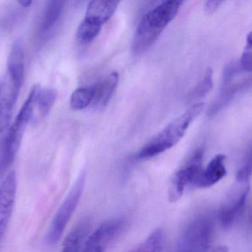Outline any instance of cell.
<instances>
[{
    "label": "cell",
    "mask_w": 252,
    "mask_h": 252,
    "mask_svg": "<svg viewBox=\"0 0 252 252\" xmlns=\"http://www.w3.org/2000/svg\"><path fill=\"white\" fill-rule=\"evenodd\" d=\"M119 81V73L113 72L94 85V105L97 107H105L111 99Z\"/></svg>",
    "instance_id": "obj_13"
},
{
    "label": "cell",
    "mask_w": 252,
    "mask_h": 252,
    "mask_svg": "<svg viewBox=\"0 0 252 252\" xmlns=\"http://www.w3.org/2000/svg\"><path fill=\"white\" fill-rule=\"evenodd\" d=\"M123 227V221H109L101 224L87 240L81 252H105Z\"/></svg>",
    "instance_id": "obj_9"
},
{
    "label": "cell",
    "mask_w": 252,
    "mask_h": 252,
    "mask_svg": "<svg viewBox=\"0 0 252 252\" xmlns=\"http://www.w3.org/2000/svg\"><path fill=\"white\" fill-rule=\"evenodd\" d=\"M225 156L218 154L213 158L206 166L204 171L202 170L194 185L199 188H208L219 182L226 175L225 166Z\"/></svg>",
    "instance_id": "obj_12"
},
{
    "label": "cell",
    "mask_w": 252,
    "mask_h": 252,
    "mask_svg": "<svg viewBox=\"0 0 252 252\" xmlns=\"http://www.w3.org/2000/svg\"><path fill=\"white\" fill-rule=\"evenodd\" d=\"M214 223L209 215H200L183 233L175 252H206L213 236Z\"/></svg>",
    "instance_id": "obj_4"
},
{
    "label": "cell",
    "mask_w": 252,
    "mask_h": 252,
    "mask_svg": "<svg viewBox=\"0 0 252 252\" xmlns=\"http://www.w3.org/2000/svg\"><path fill=\"white\" fill-rule=\"evenodd\" d=\"M57 96L58 93L54 88H45L43 90L39 88L35 105H37L38 110L42 117L48 116L57 101Z\"/></svg>",
    "instance_id": "obj_18"
},
{
    "label": "cell",
    "mask_w": 252,
    "mask_h": 252,
    "mask_svg": "<svg viewBox=\"0 0 252 252\" xmlns=\"http://www.w3.org/2000/svg\"><path fill=\"white\" fill-rule=\"evenodd\" d=\"M181 5L180 1L167 0L144 14L134 35L132 52L142 54L149 49L176 17Z\"/></svg>",
    "instance_id": "obj_1"
},
{
    "label": "cell",
    "mask_w": 252,
    "mask_h": 252,
    "mask_svg": "<svg viewBox=\"0 0 252 252\" xmlns=\"http://www.w3.org/2000/svg\"><path fill=\"white\" fill-rule=\"evenodd\" d=\"M94 87H82L78 88L70 96V105L73 110H82L93 102Z\"/></svg>",
    "instance_id": "obj_19"
},
{
    "label": "cell",
    "mask_w": 252,
    "mask_h": 252,
    "mask_svg": "<svg viewBox=\"0 0 252 252\" xmlns=\"http://www.w3.org/2000/svg\"><path fill=\"white\" fill-rule=\"evenodd\" d=\"M101 27L102 26L99 23L85 17L78 28L76 33L77 40L84 45L91 43L99 34Z\"/></svg>",
    "instance_id": "obj_17"
},
{
    "label": "cell",
    "mask_w": 252,
    "mask_h": 252,
    "mask_svg": "<svg viewBox=\"0 0 252 252\" xmlns=\"http://www.w3.org/2000/svg\"><path fill=\"white\" fill-rule=\"evenodd\" d=\"M20 92L8 75L0 80V135L6 130L11 123L13 110Z\"/></svg>",
    "instance_id": "obj_10"
},
{
    "label": "cell",
    "mask_w": 252,
    "mask_h": 252,
    "mask_svg": "<svg viewBox=\"0 0 252 252\" xmlns=\"http://www.w3.org/2000/svg\"><path fill=\"white\" fill-rule=\"evenodd\" d=\"M91 228L89 220L80 221L69 233L63 243L62 252H81L82 243Z\"/></svg>",
    "instance_id": "obj_15"
},
{
    "label": "cell",
    "mask_w": 252,
    "mask_h": 252,
    "mask_svg": "<svg viewBox=\"0 0 252 252\" xmlns=\"http://www.w3.org/2000/svg\"><path fill=\"white\" fill-rule=\"evenodd\" d=\"M212 86H213V70L212 68H209L206 70L203 80L193 91L192 96L197 98L205 96L212 90Z\"/></svg>",
    "instance_id": "obj_21"
},
{
    "label": "cell",
    "mask_w": 252,
    "mask_h": 252,
    "mask_svg": "<svg viewBox=\"0 0 252 252\" xmlns=\"http://www.w3.org/2000/svg\"><path fill=\"white\" fill-rule=\"evenodd\" d=\"M204 107L203 103H197L185 113L172 121L164 129L155 135L138 153V159H149L164 153L176 145L185 135L190 124L200 114Z\"/></svg>",
    "instance_id": "obj_2"
},
{
    "label": "cell",
    "mask_w": 252,
    "mask_h": 252,
    "mask_svg": "<svg viewBox=\"0 0 252 252\" xmlns=\"http://www.w3.org/2000/svg\"><path fill=\"white\" fill-rule=\"evenodd\" d=\"M203 157V150H197L187 163L175 172L168 190V197L171 203H175L180 200L187 186L194 184L202 172Z\"/></svg>",
    "instance_id": "obj_6"
},
{
    "label": "cell",
    "mask_w": 252,
    "mask_h": 252,
    "mask_svg": "<svg viewBox=\"0 0 252 252\" xmlns=\"http://www.w3.org/2000/svg\"><path fill=\"white\" fill-rule=\"evenodd\" d=\"M18 3L23 8H29L33 2L32 0H23V1H19Z\"/></svg>",
    "instance_id": "obj_25"
},
{
    "label": "cell",
    "mask_w": 252,
    "mask_h": 252,
    "mask_svg": "<svg viewBox=\"0 0 252 252\" xmlns=\"http://www.w3.org/2000/svg\"><path fill=\"white\" fill-rule=\"evenodd\" d=\"M163 244V230L158 228L153 231L147 240L129 252H161Z\"/></svg>",
    "instance_id": "obj_20"
},
{
    "label": "cell",
    "mask_w": 252,
    "mask_h": 252,
    "mask_svg": "<svg viewBox=\"0 0 252 252\" xmlns=\"http://www.w3.org/2000/svg\"><path fill=\"white\" fill-rule=\"evenodd\" d=\"M17 190V174L11 171L0 186V241L6 232L14 211Z\"/></svg>",
    "instance_id": "obj_8"
},
{
    "label": "cell",
    "mask_w": 252,
    "mask_h": 252,
    "mask_svg": "<svg viewBox=\"0 0 252 252\" xmlns=\"http://www.w3.org/2000/svg\"><path fill=\"white\" fill-rule=\"evenodd\" d=\"M85 183V173L83 172L75 183L53 219L47 234V241L49 244H56L63 237L64 229L80 201Z\"/></svg>",
    "instance_id": "obj_5"
},
{
    "label": "cell",
    "mask_w": 252,
    "mask_h": 252,
    "mask_svg": "<svg viewBox=\"0 0 252 252\" xmlns=\"http://www.w3.org/2000/svg\"><path fill=\"white\" fill-rule=\"evenodd\" d=\"M240 68L244 71H252V43H247L240 59Z\"/></svg>",
    "instance_id": "obj_23"
},
{
    "label": "cell",
    "mask_w": 252,
    "mask_h": 252,
    "mask_svg": "<svg viewBox=\"0 0 252 252\" xmlns=\"http://www.w3.org/2000/svg\"><path fill=\"white\" fill-rule=\"evenodd\" d=\"M64 2L50 1L47 4L40 24V32L43 34L51 32L61 17Z\"/></svg>",
    "instance_id": "obj_16"
},
{
    "label": "cell",
    "mask_w": 252,
    "mask_h": 252,
    "mask_svg": "<svg viewBox=\"0 0 252 252\" xmlns=\"http://www.w3.org/2000/svg\"><path fill=\"white\" fill-rule=\"evenodd\" d=\"M212 252H228V248L226 246H220L215 248Z\"/></svg>",
    "instance_id": "obj_26"
},
{
    "label": "cell",
    "mask_w": 252,
    "mask_h": 252,
    "mask_svg": "<svg viewBox=\"0 0 252 252\" xmlns=\"http://www.w3.org/2000/svg\"><path fill=\"white\" fill-rule=\"evenodd\" d=\"M222 3V2L221 1H208L205 5V10L209 14H212L219 8L220 5Z\"/></svg>",
    "instance_id": "obj_24"
},
{
    "label": "cell",
    "mask_w": 252,
    "mask_h": 252,
    "mask_svg": "<svg viewBox=\"0 0 252 252\" xmlns=\"http://www.w3.org/2000/svg\"><path fill=\"white\" fill-rule=\"evenodd\" d=\"M39 90V87L38 85H35L32 88L27 99L25 101L14 123L10 128L4 143L2 156L0 158V172H4L14 162L26 128L33 115Z\"/></svg>",
    "instance_id": "obj_3"
},
{
    "label": "cell",
    "mask_w": 252,
    "mask_h": 252,
    "mask_svg": "<svg viewBox=\"0 0 252 252\" xmlns=\"http://www.w3.org/2000/svg\"><path fill=\"white\" fill-rule=\"evenodd\" d=\"M249 191V183L237 182L219 212V220L224 228L231 227L244 210Z\"/></svg>",
    "instance_id": "obj_7"
},
{
    "label": "cell",
    "mask_w": 252,
    "mask_h": 252,
    "mask_svg": "<svg viewBox=\"0 0 252 252\" xmlns=\"http://www.w3.org/2000/svg\"><path fill=\"white\" fill-rule=\"evenodd\" d=\"M240 64L236 62H231L227 64L226 67L224 69L223 75H222V88H225L228 86L231 79L234 77V75L240 70Z\"/></svg>",
    "instance_id": "obj_22"
},
{
    "label": "cell",
    "mask_w": 252,
    "mask_h": 252,
    "mask_svg": "<svg viewBox=\"0 0 252 252\" xmlns=\"http://www.w3.org/2000/svg\"><path fill=\"white\" fill-rule=\"evenodd\" d=\"M24 48L21 39L14 41L8 59V75L14 87L20 91L24 82Z\"/></svg>",
    "instance_id": "obj_11"
},
{
    "label": "cell",
    "mask_w": 252,
    "mask_h": 252,
    "mask_svg": "<svg viewBox=\"0 0 252 252\" xmlns=\"http://www.w3.org/2000/svg\"><path fill=\"white\" fill-rule=\"evenodd\" d=\"M119 3V1H91L87 8L85 17L103 26L113 17Z\"/></svg>",
    "instance_id": "obj_14"
}]
</instances>
